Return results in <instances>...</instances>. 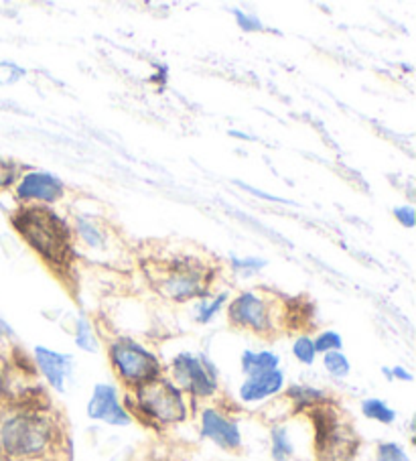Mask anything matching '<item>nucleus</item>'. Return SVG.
<instances>
[{
  "mask_svg": "<svg viewBox=\"0 0 416 461\" xmlns=\"http://www.w3.org/2000/svg\"><path fill=\"white\" fill-rule=\"evenodd\" d=\"M11 224L23 242L41 258L53 273H66L74 260V234L71 226L53 208L45 205H19Z\"/></svg>",
  "mask_w": 416,
  "mask_h": 461,
  "instance_id": "obj_1",
  "label": "nucleus"
},
{
  "mask_svg": "<svg viewBox=\"0 0 416 461\" xmlns=\"http://www.w3.org/2000/svg\"><path fill=\"white\" fill-rule=\"evenodd\" d=\"M59 443V427L43 411L0 412V456L13 461L43 459Z\"/></svg>",
  "mask_w": 416,
  "mask_h": 461,
  "instance_id": "obj_2",
  "label": "nucleus"
},
{
  "mask_svg": "<svg viewBox=\"0 0 416 461\" xmlns=\"http://www.w3.org/2000/svg\"><path fill=\"white\" fill-rule=\"evenodd\" d=\"M213 275V268L189 257H177L157 265L155 270H149L158 295L173 303H187V301H199L210 295Z\"/></svg>",
  "mask_w": 416,
  "mask_h": 461,
  "instance_id": "obj_3",
  "label": "nucleus"
},
{
  "mask_svg": "<svg viewBox=\"0 0 416 461\" xmlns=\"http://www.w3.org/2000/svg\"><path fill=\"white\" fill-rule=\"evenodd\" d=\"M126 409L131 415L136 412L139 419H145L155 427L179 425L189 415L185 394L167 376H158L153 383L131 391Z\"/></svg>",
  "mask_w": 416,
  "mask_h": 461,
  "instance_id": "obj_4",
  "label": "nucleus"
},
{
  "mask_svg": "<svg viewBox=\"0 0 416 461\" xmlns=\"http://www.w3.org/2000/svg\"><path fill=\"white\" fill-rule=\"evenodd\" d=\"M110 366L124 386L139 388L163 376V366L155 352L132 338L120 336L108 344Z\"/></svg>",
  "mask_w": 416,
  "mask_h": 461,
  "instance_id": "obj_5",
  "label": "nucleus"
},
{
  "mask_svg": "<svg viewBox=\"0 0 416 461\" xmlns=\"http://www.w3.org/2000/svg\"><path fill=\"white\" fill-rule=\"evenodd\" d=\"M228 321L238 330H246L258 336L276 331L283 320V305L275 301L268 291L248 289L240 291L228 301Z\"/></svg>",
  "mask_w": 416,
  "mask_h": 461,
  "instance_id": "obj_6",
  "label": "nucleus"
},
{
  "mask_svg": "<svg viewBox=\"0 0 416 461\" xmlns=\"http://www.w3.org/2000/svg\"><path fill=\"white\" fill-rule=\"evenodd\" d=\"M169 372V380L183 394L194 399H212L218 394V368L205 354L181 352L173 357Z\"/></svg>",
  "mask_w": 416,
  "mask_h": 461,
  "instance_id": "obj_7",
  "label": "nucleus"
},
{
  "mask_svg": "<svg viewBox=\"0 0 416 461\" xmlns=\"http://www.w3.org/2000/svg\"><path fill=\"white\" fill-rule=\"evenodd\" d=\"M14 200L19 205H45L53 208L66 197L68 189L58 175L45 169H23L13 185Z\"/></svg>",
  "mask_w": 416,
  "mask_h": 461,
  "instance_id": "obj_8",
  "label": "nucleus"
},
{
  "mask_svg": "<svg viewBox=\"0 0 416 461\" xmlns=\"http://www.w3.org/2000/svg\"><path fill=\"white\" fill-rule=\"evenodd\" d=\"M315 445L323 459H348L354 453V435L341 423L338 415L325 409V402L313 409Z\"/></svg>",
  "mask_w": 416,
  "mask_h": 461,
  "instance_id": "obj_9",
  "label": "nucleus"
},
{
  "mask_svg": "<svg viewBox=\"0 0 416 461\" xmlns=\"http://www.w3.org/2000/svg\"><path fill=\"white\" fill-rule=\"evenodd\" d=\"M86 415L92 420H100L110 427H128L132 415L120 401V393L114 384L98 383L92 388L90 401L86 404Z\"/></svg>",
  "mask_w": 416,
  "mask_h": 461,
  "instance_id": "obj_10",
  "label": "nucleus"
},
{
  "mask_svg": "<svg viewBox=\"0 0 416 461\" xmlns=\"http://www.w3.org/2000/svg\"><path fill=\"white\" fill-rule=\"evenodd\" d=\"M199 431H202V437L210 439L223 451H238L242 447V431H240L238 423L215 407H207L202 411V415H199Z\"/></svg>",
  "mask_w": 416,
  "mask_h": 461,
  "instance_id": "obj_11",
  "label": "nucleus"
},
{
  "mask_svg": "<svg viewBox=\"0 0 416 461\" xmlns=\"http://www.w3.org/2000/svg\"><path fill=\"white\" fill-rule=\"evenodd\" d=\"M33 356H35L37 368L47 380V384H50L53 391H58L59 394L66 393L68 383L71 380V376H74V368H76L74 356L55 352V349L47 346H35Z\"/></svg>",
  "mask_w": 416,
  "mask_h": 461,
  "instance_id": "obj_12",
  "label": "nucleus"
},
{
  "mask_svg": "<svg viewBox=\"0 0 416 461\" xmlns=\"http://www.w3.org/2000/svg\"><path fill=\"white\" fill-rule=\"evenodd\" d=\"M285 386H286V376L281 368L267 372V375L248 376L238 388V399L244 404L264 402L272 399V396L281 394L285 391Z\"/></svg>",
  "mask_w": 416,
  "mask_h": 461,
  "instance_id": "obj_13",
  "label": "nucleus"
},
{
  "mask_svg": "<svg viewBox=\"0 0 416 461\" xmlns=\"http://www.w3.org/2000/svg\"><path fill=\"white\" fill-rule=\"evenodd\" d=\"M71 234H74V242L86 246L90 252L104 254L110 250L108 228L92 216H76L71 221Z\"/></svg>",
  "mask_w": 416,
  "mask_h": 461,
  "instance_id": "obj_14",
  "label": "nucleus"
},
{
  "mask_svg": "<svg viewBox=\"0 0 416 461\" xmlns=\"http://www.w3.org/2000/svg\"><path fill=\"white\" fill-rule=\"evenodd\" d=\"M240 366H242L246 378L267 375V372L281 368V356L270 349H244L240 356Z\"/></svg>",
  "mask_w": 416,
  "mask_h": 461,
  "instance_id": "obj_15",
  "label": "nucleus"
},
{
  "mask_svg": "<svg viewBox=\"0 0 416 461\" xmlns=\"http://www.w3.org/2000/svg\"><path fill=\"white\" fill-rule=\"evenodd\" d=\"M297 451L289 425H276L270 429V453L275 461H291Z\"/></svg>",
  "mask_w": 416,
  "mask_h": 461,
  "instance_id": "obj_16",
  "label": "nucleus"
},
{
  "mask_svg": "<svg viewBox=\"0 0 416 461\" xmlns=\"http://www.w3.org/2000/svg\"><path fill=\"white\" fill-rule=\"evenodd\" d=\"M286 399H289L299 411L315 409L319 404L327 402V394L321 388H313L307 384H293L286 388Z\"/></svg>",
  "mask_w": 416,
  "mask_h": 461,
  "instance_id": "obj_17",
  "label": "nucleus"
},
{
  "mask_svg": "<svg viewBox=\"0 0 416 461\" xmlns=\"http://www.w3.org/2000/svg\"><path fill=\"white\" fill-rule=\"evenodd\" d=\"M228 301H230L228 293H218V295L213 297L207 295L203 299H199L195 303V321L202 325L212 323L215 317L222 313V309L228 305Z\"/></svg>",
  "mask_w": 416,
  "mask_h": 461,
  "instance_id": "obj_18",
  "label": "nucleus"
},
{
  "mask_svg": "<svg viewBox=\"0 0 416 461\" xmlns=\"http://www.w3.org/2000/svg\"><path fill=\"white\" fill-rule=\"evenodd\" d=\"M76 346L86 354H98L100 352V339L95 336L92 328V321L86 315H77L76 320V331H74Z\"/></svg>",
  "mask_w": 416,
  "mask_h": 461,
  "instance_id": "obj_19",
  "label": "nucleus"
},
{
  "mask_svg": "<svg viewBox=\"0 0 416 461\" xmlns=\"http://www.w3.org/2000/svg\"><path fill=\"white\" fill-rule=\"evenodd\" d=\"M359 409H362V415L366 419L375 420L380 425H392L396 420V411L382 399H364Z\"/></svg>",
  "mask_w": 416,
  "mask_h": 461,
  "instance_id": "obj_20",
  "label": "nucleus"
},
{
  "mask_svg": "<svg viewBox=\"0 0 416 461\" xmlns=\"http://www.w3.org/2000/svg\"><path fill=\"white\" fill-rule=\"evenodd\" d=\"M323 368L333 378H348L351 375V362L343 352H330L323 356Z\"/></svg>",
  "mask_w": 416,
  "mask_h": 461,
  "instance_id": "obj_21",
  "label": "nucleus"
},
{
  "mask_svg": "<svg viewBox=\"0 0 416 461\" xmlns=\"http://www.w3.org/2000/svg\"><path fill=\"white\" fill-rule=\"evenodd\" d=\"M230 265H231V270H234L236 275L246 276V279H248V276L258 275L262 268H267L268 260L260 258V257H231Z\"/></svg>",
  "mask_w": 416,
  "mask_h": 461,
  "instance_id": "obj_22",
  "label": "nucleus"
},
{
  "mask_svg": "<svg viewBox=\"0 0 416 461\" xmlns=\"http://www.w3.org/2000/svg\"><path fill=\"white\" fill-rule=\"evenodd\" d=\"M313 344H315V352L317 356L321 354H330V352H341L343 349V338L339 331L335 330H323L319 331L317 336L313 338Z\"/></svg>",
  "mask_w": 416,
  "mask_h": 461,
  "instance_id": "obj_23",
  "label": "nucleus"
},
{
  "mask_svg": "<svg viewBox=\"0 0 416 461\" xmlns=\"http://www.w3.org/2000/svg\"><path fill=\"white\" fill-rule=\"evenodd\" d=\"M293 356L294 360L303 366H313L317 360V352H315V344L311 336H299L293 341Z\"/></svg>",
  "mask_w": 416,
  "mask_h": 461,
  "instance_id": "obj_24",
  "label": "nucleus"
},
{
  "mask_svg": "<svg viewBox=\"0 0 416 461\" xmlns=\"http://www.w3.org/2000/svg\"><path fill=\"white\" fill-rule=\"evenodd\" d=\"M21 173H23V167L14 161V158L0 157V192L13 189Z\"/></svg>",
  "mask_w": 416,
  "mask_h": 461,
  "instance_id": "obj_25",
  "label": "nucleus"
},
{
  "mask_svg": "<svg viewBox=\"0 0 416 461\" xmlns=\"http://www.w3.org/2000/svg\"><path fill=\"white\" fill-rule=\"evenodd\" d=\"M375 461H412V459L400 443L384 441L375 447Z\"/></svg>",
  "mask_w": 416,
  "mask_h": 461,
  "instance_id": "obj_26",
  "label": "nucleus"
},
{
  "mask_svg": "<svg viewBox=\"0 0 416 461\" xmlns=\"http://www.w3.org/2000/svg\"><path fill=\"white\" fill-rule=\"evenodd\" d=\"M230 13L234 14L238 27L242 29V31H248V33H252V31H262L264 29L260 19L256 17V14H252V13H246L242 9H234V11H230Z\"/></svg>",
  "mask_w": 416,
  "mask_h": 461,
  "instance_id": "obj_27",
  "label": "nucleus"
},
{
  "mask_svg": "<svg viewBox=\"0 0 416 461\" xmlns=\"http://www.w3.org/2000/svg\"><path fill=\"white\" fill-rule=\"evenodd\" d=\"M392 216L396 218V221H400V226L404 228H414L416 224V212L412 205H398V208L392 210Z\"/></svg>",
  "mask_w": 416,
  "mask_h": 461,
  "instance_id": "obj_28",
  "label": "nucleus"
},
{
  "mask_svg": "<svg viewBox=\"0 0 416 461\" xmlns=\"http://www.w3.org/2000/svg\"><path fill=\"white\" fill-rule=\"evenodd\" d=\"M382 372L388 376V380H402V383H412V375L406 368H402V366H394L392 370L384 368Z\"/></svg>",
  "mask_w": 416,
  "mask_h": 461,
  "instance_id": "obj_29",
  "label": "nucleus"
},
{
  "mask_svg": "<svg viewBox=\"0 0 416 461\" xmlns=\"http://www.w3.org/2000/svg\"><path fill=\"white\" fill-rule=\"evenodd\" d=\"M240 187H244L248 194H252V195H258V197H262V200H268V202H276V203H289L286 200H283V197H276V195H268V194H264V192H260V189H256V187H250V185H244V183H238Z\"/></svg>",
  "mask_w": 416,
  "mask_h": 461,
  "instance_id": "obj_30",
  "label": "nucleus"
},
{
  "mask_svg": "<svg viewBox=\"0 0 416 461\" xmlns=\"http://www.w3.org/2000/svg\"><path fill=\"white\" fill-rule=\"evenodd\" d=\"M3 393H5V378H3V370H0V399H3Z\"/></svg>",
  "mask_w": 416,
  "mask_h": 461,
  "instance_id": "obj_31",
  "label": "nucleus"
},
{
  "mask_svg": "<svg viewBox=\"0 0 416 461\" xmlns=\"http://www.w3.org/2000/svg\"><path fill=\"white\" fill-rule=\"evenodd\" d=\"M0 461H9V459H5V457H3V456H0Z\"/></svg>",
  "mask_w": 416,
  "mask_h": 461,
  "instance_id": "obj_32",
  "label": "nucleus"
}]
</instances>
